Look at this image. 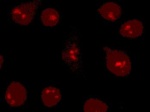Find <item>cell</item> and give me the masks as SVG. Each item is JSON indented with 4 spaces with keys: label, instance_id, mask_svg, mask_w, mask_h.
I'll return each instance as SVG.
<instances>
[{
    "label": "cell",
    "instance_id": "7",
    "mask_svg": "<svg viewBox=\"0 0 150 112\" xmlns=\"http://www.w3.org/2000/svg\"><path fill=\"white\" fill-rule=\"evenodd\" d=\"M61 15L60 9L52 5L41 8L38 14V17L45 26L47 28H52L59 24Z\"/></svg>",
    "mask_w": 150,
    "mask_h": 112
},
{
    "label": "cell",
    "instance_id": "1",
    "mask_svg": "<svg viewBox=\"0 0 150 112\" xmlns=\"http://www.w3.org/2000/svg\"><path fill=\"white\" fill-rule=\"evenodd\" d=\"M60 57L62 62L76 77L86 78L83 67V50L78 30L75 26L70 27L60 51Z\"/></svg>",
    "mask_w": 150,
    "mask_h": 112
},
{
    "label": "cell",
    "instance_id": "9",
    "mask_svg": "<svg viewBox=\"0 0 150 112\" xmlns=\"http://www.w3.org/2000/svg\"><path fill=\"white\" fill-rule=\"evenodd\" d=\"M109 107L106 103L99 99L90 98L85 102L83 107L84 112H107Z\"/></svg>",
    "mask_w": 150,
    "mask_h": 112
},
{
    "label": "cell",
    "instance_id": "6",
    "mask_svg": "<svg viewBox=\"0 0 150 112\" xmlns=\"http://www.w3.org/2000/svg\"><path fill=\"white\" fill-rule=\"evenodd\" d=\"M144 24L142 21L131 20L121 25L118 35L121 39H139L144 35Z\"/></svg>",
    "mask_w": 150,
    "mask_h": 112
},
{
    "label": "cell",
    "instance_id": "8",
    "mask_svg": "<svg viewBox=\"0 0 150 112\" xmlns=\"http://www.w3.org/2000/svg\"><path fill=\"white\" fill-rule=\"evenodd\" d=\"M41 98L44 105L47 108L57 106L61 99L60 90L54 87H47L44 89L41 94Z\"/></svg>",
    "mask_w": 150,
    "mask_h": 112
},
{
    "label": "cell",
    "instance_id": "3",
    "mask_svg": "<svg viewBox=\"0 0 150 112\" xmlns=\"http://www.w3.org/2000/svg\"><path fill=\"white\" fill-rule=\"evenodd\" d=\"M44 0H21L8 10V21L18 25H26L33 20Z\"/></svg>",
    "mask_w": 150,
    "mask_h": 112
},
{
    "label": "cell",
    "instance_id": "5",
    "mask_svg": "<svg viewBox=\"0 0 150 112\" xmlns=\"http://www.w3.org/2000/svg\"><path fill=\"white\" fill-rule=\"evenodd\" d=\"M122 14V9L120 5L112 2L103 4L97 11L98 17L106 24H116Z\"/></svg>",
    "mask_w": 150,
    "mask_h": 112
},
{
    "label": "cell",
    "instance_id": "4",
    "mask_svg": "<svg viewBox=\"0 0 150 112\" xmlns=\"http://www.w3.org/2000/svg\"><path fill=\"white\" fill-rule=\"evenodd\" d=\"M27 97L26 89L18 82H12L8 85L5 92V101L13 108H20L24 104Z\"/></svg>",
    "mask_w": 150,
    "mask_h": 112
},
{
    "label": "cell",
    "instance_id": "2",
    "mask_svg": "<svg viewBox=\"0 0 150 112\" xmlns=\"http://www.w3.org/2000/svg\"><path fill=\"white\" fill-rule=\"evenodd\" d=\"M104 66L106 73L117 79L130 78L132 61L126 52L111 49L107 46L103 48Z\"/></svg>",
    "mask_w": 150,
    "mask_h": 112
}]
</instances>
